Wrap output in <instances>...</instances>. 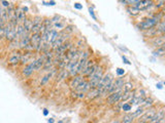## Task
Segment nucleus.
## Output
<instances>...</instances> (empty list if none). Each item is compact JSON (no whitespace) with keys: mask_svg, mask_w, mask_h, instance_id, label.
I'll list each match as a JSON object with an SVG mask.
<instances>
[{"mask_svg":"<svg viewBox=\"0 0 165 123\" xmlns=\"http://www.w3.org/2000/svg\"><path fill=\"white\" fill-rule=\"evenodd\" d=\"M160 21L157 20L156 18H152V19H147V20L142 21V23H139L137 25V28L139 30H142V31H148L150 29H153L155 28L157 25H158Z\"/></svg>","mask_w":165,"mask_h":123,"instance_id":"1","label":"nucleus"},{"mask_svg":"<svg viewBox=\"0 0 165 123\" xmlns=\"http://www.w3.org/2000/svg\"><path fill=\"white\" fill-rule=\"evenodd\" d=\"M31 48H34L36 50H40L42 47V40H41L40 33H32L30 37V43H29Z\"/></svg>","mask_w":165,"mask_h":123,"instance_id":"2","label":"nucleus"},{"mask_svg":"<svg viewBox=\"0 0 165 123\" xmlns=\"http://www.w3.org/2000/svg\"><path fill=\"white\" fill-rule=\"evenodd\" d=\"M103 76V72L101 69H97L95 72L93 73V75L91 77H89V85L91 88H96L97 85H98L99 81H100L101 77Z\"/></svg>","mask_w":165,"mask_h":123,"instance_id":"3","label":"nucleus"},{"mask_svg":"<svg viewBox=\"0 0 165 123\" xmlns=\"http://www.w3.org/2000/svg\"><path fill=\"white\" fill-rule=\"evenodd\" d=\"M122 93H123L122 89L114 91V92H111V95L107 96L106 102H107V104H110V105H114V104H116V103H119L121 101V95H122Z\"/></svg>","mask_w":165,"mask_h":123,"instance_id":"4","label":"nucleus"},{"mask_svg":"<svg viewBox=\"0 0 165 123\" xmlns=\"http://www.w3.org/2000/svg\"><path fill=\"white\" fill-rule=\"evenodd\" d=\"M154 5V2L152 0H140L137 3H135L133 7L137 9V10H145V9H149L150 7Z\"/></svg>","mask_w":165,"mask_h":123,"instance_id":"5","label":"nucleus"},{"mask_svg":"<svg viewBox=\"0 0 165 123\" xmlns=\"http://www.w3.org/2000/svg\"><path fill=\"white\" fill-rule=\"evenodd\" d=\"M162 122H164V109H161L157 113H155L153 118L149 121V123H162Z\"/></svg>","mask_w":165,"mask_h":123,"instance_id":"6","label":"nucleus"},{"mask_svg":"<svg viewBox=\"0 0 165 123\" xmlns=\"http://www.w3.org/2000/svg\"><path fill=\"white\" fill-rule=\"evenodd\" d=\"M87 61H88V52H85L81 57V59L77 61V74L82 73L84 71L85 65H86Z\"/></svg>","mask_w":165,"mask_h":123,"instance_id":"7","label":"nucleus"},{"mask_svg":"<svg viewBox=\"0 0 165 123\" xmlns=\"http://www.w3.org/2000/svg\"><path fill=\"white\" fill-rule=\"evenodd\" d=\"M41 26H42V20H41L40 18H36L35 20L33 21L31 32L32 33H40Z\"/></svg>","mask_w":165,"mask_h":123,"instance_id":"8","label":"nucleus"},{"mask_svg":"<svg viewBox=\"0 0 165 123\" xmlns=\"http://www.w3.org/2000/svg\"><path fill=\"white\" fill-rule=\"evenodd\" d=\"M68 47H69V42H63L60 46L56 47V51H55L56 55L61 57V55H63L65 54L66 49H68Z\"/></svg>","mask_w":165,"mask_h":123,"instance_id":"9","label":"nucleus"},{"mask_svg":"<svg viewBox=\"0 0 165 123\" xmlns=\"http://www.w3.org/2000/svg\"><path fill=\"white\" fill-rule=\"evenodd\" d=\"M35 70L34 68V61L31 62L30 64H28L27 66L25 67V68L23 69V71H22V73H23L24 76H30L31 74L33 73V71Z\"/></svg>","mask_w":165,"mask_h":123,"instance_id":"10","label":"nucleus"},{"mask_svg":"<svg viewBox=\"0 0 165 123\" xmlns=\"http://www.w3.org/2000/svg\"><path fill=\"white\" fill-rule=\"evenodd\" d=\"M154 115H155V111H153V110H150V111H147V112H144V115H142V116L140 117V121H144V122H148V123H149V121L152 119Z\"/></svg>","mask_w":165,"mask_h":123,"instance_id":"11","label":"nucleus"},{"mask_svg":"<svg viewBox=\"0 0 165 123\" xmlns=\"http://www.w3.org/2000/svg\"><path fill=\"white\" fill-rule=\"evenodd\" d=\"M100 95V91L97 88H90L88 90V98L89 100H92V98H95L97 96Z\"/></svg>","mask_w":165,"mask_h":123,"instance_id":"12","label":"nucleus"},{"mask_svg":"<svg viewBox=\"0 0 165 123\" xmlns=\"http://www.w3.org/2000/svg\"><path fill=\"white\" fill-rule=\"evenodd\" d=\"M82 80H84V79H82V77L81 75H77L74 77V78L71 80V83H70V87H71V89H76V86L79 85Z\"/></svg>","mask_w":165,"mask_h":123,"instance_id":"13","label":"nucleus"},{"mask_svg":"<svg viewBox=\"0 0 165 123\" xmlns=\"http://www.w3.org/2000/svg\"><path fill=\"white\" fill-rule=\"evenodd\" d=\"M45 57H39V59L36 60V61H34L35 70H39L41 67L43 66V64H45Z\"/></svg>","mask_w":165,"mask_h":123,"instance_id":"14","label":"nucleus"},{"mask_svg":"<svg viewBox=\"0 0 165 123\" xmlns=\"http://www.w3.org/2000/svg\"><path fill=\"white\" fill-rule=\"evenodd\" d=\"M133 120H134V117L132 116V114H126L123 117L122 123H132Z\"/></svg>","mask_w":165,"mask_h":123,"instance_id":"15","label":"nucleus"},{"mask_svg":"<svg viewBox=\"0 0 165 123\" xmlns=\"http://www.w3.org/2000/svg\"><path fill=\"white\" fill-rule=\"evenodd\" d=\"M21 60V55L20 54H13L9 59V63L11 64H18Z\"/></svg>","mask_w":165,"mask_h":123,"instance_id":"16","label":"nucleus"},{"mask_svg":"<svg viewBox=\"0 0 165 123\" xmlns=\"http://www.w3.org/2000/svg\"><path fill=\"white\" fill-rule=\"evenodd\" d=\"M31 59V54H25V55H21V60H20V62H22V63H28V61L29 60Z\"/></svg>","mask_w":165,"mask_h":123,"instance_id":"17","label":"nucleus"},{"mask_svg":"<svg viewBox=\"0 0 165 123\" xmlns=\"http://www.w3.org/2000/svg\"><path fill=\"white\" fill-rule=\"evenodd\" d=\"M17 18H18V21L24 22V20H25V13L22 10L18 11V13H17Z\"/></svg>","mask_w":165,"mask_h":123,"instance_id":"18","label":"nucleus"},{"mask_svg":"<svg viewBox=\"0 0 165 123\" xmlns=\"http://www.w3.org/2000/svg\"><path fill=\"white\" fill-rule=\"evenodd\" d=\"M121 1H122L124 4H129V5L133 6L135 3H137L138 1H140V0H121Z\"/></svg>","mask_w":165,"mask_h":123,"instance_id":"19","label":"nucleus"},{"mask_svg":"<svg viewBox=\"0 0 165 123\" xmlns=\"http://www.w3.org/2000/svg\"><path fill=\"white\" fill-rule=\"evenodd\" d=\"M144 112H145L144 109H142V108H139V109H137L134 113H133L132 116L134 117V118H135V117H139L142 114H144Z\"/></svg>","mask_w":165,"mask_h":123,"instance_id":"20","label":"nucleus"},{"mask_svg":"<svg viewBox=\"0 0 165 123\" xmlns=\"http://www.w3.org/2000/svg\"><path fill=\"white\" fill-rule=\"evenodd\" d=\"M128 11H129L130 14H132V16H136V14L139 13V10H137L135 7H130V8H128Z\"/></svg>","mask_w":165,"mask_h":123,"instance_id":"21","label":"nucleus"},{"mask_svg":"<svg viewBox=\"0 0 165 123\" xmlns=\"http://www.w3.org/2000/svg\"><path fill=\"white\" fill-rule=\"evenodd\" d=\"M142 103H144L145 107H149V106H151L152 104H153V100H152L151 98H145Z\"/></svg>","mask_w":165,"mask_h":123,"instance_id":"22","label":"nucleus"},{"mask_svg":"<svg viewBox=\"0 0 165 123\" xmlns=\"http://www.w3.org/2000/svg\"><path fill=\"white\" fill-rule=\"evenodd\" d=\"M130 109H131V106L129 105V104H124V106H123L124 111H129Z\"/></svg>","mask_w":165,"mask_h":123,"instance_id":"23","label":"nucleus"},{"mask_svg":"<svg viewBox=\"0 0 165 123\" xmlns=\"http://www.w3.org/2000/svg\"><path fill=\"white\" fill-rule=\"evenodd\" d=\"M50 77H51V74H48V75H47V76H45V78L42 79V81H41V84H45V82H47V81L48 80V78H50Z\"/></svg>","mask_w":165,"mask_h":123,"instance_id":"24","label":"nucleus"},{"mask_svg":"<svg viewBox=\"0 0 165 123\" xmlns=\"http://www.w3.org/2000/svg\"><path fill=\"white\" fill-rule=\"evenodd\" d=\"M89 13H90V16H92V18H93V19H94V20H96V16H94V13H93V9H92V8H91V7H90V8H89Z\"/></svg>","mask_w":165,"mask_h":123,"instance_id":"25","label":"nucleus"},{"mask_svg":"<svg viewBox=\"0 0 165 123\" xmlns=\"http://www.w3.org/2000/svg\"><path fill=\"white\" fill-rule=\"evenodd\" d=\"M74 7H76V9H82V5L79 3H74Z\"/></svg>","mask_w":165,"mask_h":123,"instance_id":"26","label":"nucleus"},{"mask_svg":"<svg viewBox=\"0 0 165 123\" xmlns=\"http://www.w3.org/2000/svg\"><path fill=\"white\" fill-rule=\"evenodd\" d=\"M117 74H118V75H123V74H124V70L123 69H118L117 70Z\"/></svg>","mask_w":165,"mask_h":123,"instance_id":"27","label":"nucleus"},{"mask_svg":"<svg viewBox=\"0 0 165 123\" xmlns=\"http://www.w3.org/2000/svg\"><path fill=\"white\" fill-rule=\"evenodd\" d=\"M2 3H3V5L5 7H8L9 6V3L7 1H5V0H2Z\"/></svg>","mask_w":165,"mask_h":123,"instance_id":"28","label":"nucleus"},{"mask_svg":"<svg viewBox=\"0 0 165 123\" xmlns=\"http://www.w3.org/2000/svg\"><path fill=\"white\" fill-rule=\"evenodd\" d=\"M56 27H57V28H63V27H64V25H63V24H61V23H59V24H56Z\"/></svg>","mask_w":165,"mask_h":123,"instance_id":"29","label":"nucleus"},{"mask_svg":"<svg viewBox=\"0 0 165 123\" xmlns=\"http://www.w3.org/2000/svg\"><path fill=\"white\" fill-rule=\"evenodd\" d=\"M48 4H50V5H55V1H53V0H51L50 3H48Z\"/></svg>","mask_w":165,"mask_h":123,"instance_id":"30","label":"nucleus"},{"mask_svg":"<svg viewBox=\"0 0 165 123\" xmlns=\"http://www.w3.org/2000/svg\"><path fill=\"white\" fill-rule=\"evenodd\" d=\"M2 13V9H1V4H0V16H1Z\"/></svg>","mask_w":165,"mask_h":123,"instance_id":"31","label":"nucleus"},{"mask_svg":"<svg viewBox=\"0 0 165 123\" xmlns=\"http://www.w3.org/2000/svg\"><path fill=\"white\" fill-rule=\"evenodd\" d=\"M138 123H148V122H144V121H139Z\"/></svg>","mask_w":165,"mask_h":123,"instance_id":"32","label":"nucleus"},{"mask_svg":"<svg viewBox=\"0 0 165 123\" xmlns=\"http://www.w3.org/2000/svg\"><path fill=\"white\" fill-rule=\"evenodd\" d=\"M162 123H164V122H162Z\"/></svg>","mask_w":165,"mask_h":123,"instance_id":"33","label":"nucleus"}]
</instances>
